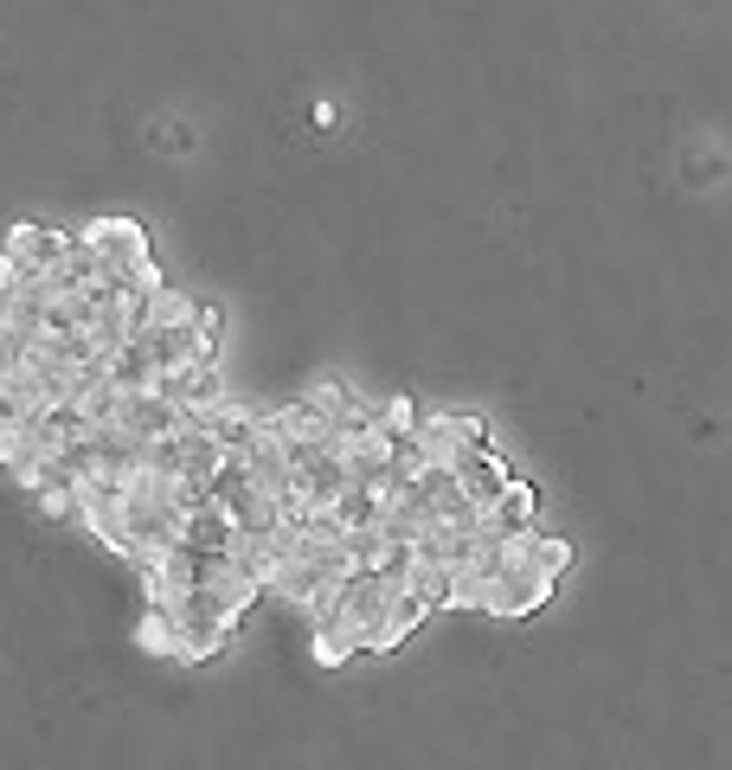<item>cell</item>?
<instances>
[{
	"instance_id": "obj_1",
	"label": "cell",
	"mask_w": 732,
	"mask_h": 770,
	"mask_svg": "<svg viewBox=\"0 0 732 770\" xmlns=\"http://www.w3.org/2000/svg\"><path fill=\"white\" fill-rule=\"evenodd\" d=\"M244 412L213 315L142 225H20L0 251V469L142 578L154 655L206 661L264 597L225 520Z\"/></svg>"
},
{
	"instance_id": "obj_2",
	"label": "cell",
	"mask_w": 732,
	"mask_h": 770,
	"mask_svg": "<svg viewBox=\"0 0 732 770\" xmlns=\"http://www.w3.org/2000/svg\"><path fill=\"white\" fill-rule=\"evenodd\" d=\"M219 501L257 591L308 617L321 661L399 648L438 610L533 617L572 565L476 418L354 386L238 424Z\"/></svg>"
}]
</instances>
